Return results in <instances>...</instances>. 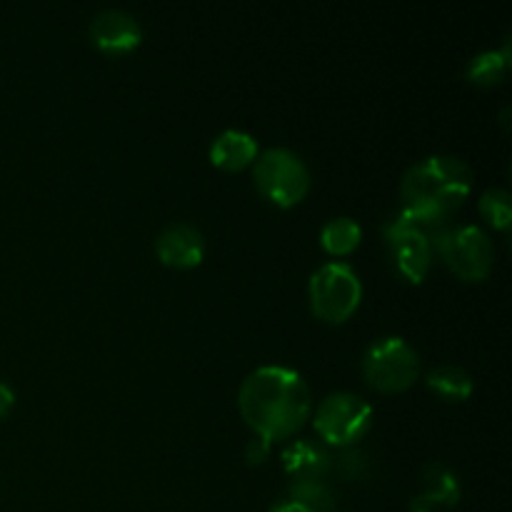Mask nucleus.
Masks as SVG:
<instances>
[{"label": "nucleus", "instance_id": "obj_17", "mask_svg": "<svg viewBox=\"0 0 512 512\" xmlns=\"http://www.w3.org/2000/svg\"><path fill=\"white\" fill-rule=\"evenodd\" d=\"M510 68V45L505 43L503 48H490L483 50V53L475 55L473 60L468 63V75L470 83H478V85H490V83H498Z\"/></svg>", "mask_w": 512, "mask_h": 512}, {"label": "nucleus", "instance_id": "obj_6", "mask_svg": "<svg viewBox=\"0 0 512 512\" xmlns=\"http://www.w3.org/2000/svg\"><path fill=\"white\" fill-rule=\"evenodd\" d=\"M310 308L325 323H345L363 300L358 273L345 263H325L313 273L308 285Z\"/></svg>", "mask_w": 512, "mask_h": 512}, {"label": "nucleus", "instance_id": "obj_2", "mask_svg": "<svg viewBox=\"0 0 512 512\" xmlns=\"http://www.w3.org/2000/svg\"><path fill=\"white\" fill-rule=\"evenodd\" d=\"M473 190V168L458 155H430L400 180L403 210L428 220H450Z\"/></svg>", "mask_w": 512, "mask_h": 512}, {"label": "nucleus", "instance_id": "obj_11", "mask_svg": "<svg viewBox=\"0 0 512 512\" xmlns=\"http://www.w3.org/2000/svg\"><path fill=\"white\" fill-rule=\"evenodd\" d=\"M460 480L445 463H430L423 470V488L410 500L413 512H435L438 508H448L460 500Z\"/></svg>", "mask_w": 512, "mask_h": 512}, {"label": "nucleus", "instance_id": "obj_16", "mask_svg": "<svg viewBox=\"0 0 512 512\" xmlns=\"http://www.w3.org/2000/svg\"><path fill=\"white\" fill-rule=\"evenodd\" d=\"M360 240H363V228H360L358 220L345 218V215L328 220L323 230H320V243L333 255L353 253L360 245Z\"/></svg>", "mask_w": 512, "mask_h": 512}, {"label": "nucleus", "instance_id": "obj_15", "mask_svg": "<svg viewBox=\"0 0 512 512\" xmlns=\"http://www.w3.org/2000/svg\"><path fill=\"white\" fill-rule=\"evenodd\" d=\"M428 388L445 400H465L473 393V378L460 365H438L428 373Z\"/></svg>", "mask_w": 512, "mask_h": 512}, {"label": "nucleus", "instance_id": "obj_12", "mask_svg": "<svg viewBox=\"0 0 512 512\" xmlns=\"http://www.w3.org/2000/svg\"><path fill=\"white\" fill-rule=\"evenodd\" d=\"M270 512H335V493L325 480H293Z\"/></svg>", "mask_w": 512, "mask_h": 512}, {"label": "nucleus", "instance_id": "obj_9", "mask_svg": "<svg viewBox=\"0 0 512 512\" xmlns=\"http://www.w3.org/2000/svg\"><path fill=\"white\" fill-rule=\"evenodd\" d=\"M90 38L103 53L125 55L138 48L143 40V28L128 10L105 8L90 23Z\"/></svg>", "mask_w": 512, "mask_h": 512}, {"label": "nucleus", "instance_id": "obj_4", "mask_svg": "<svg viewBox=\"0 0 512 512\" xmlns=\"http://www.w3.org/2000/svg\"><path fill=\"white\" fill-rule=\"evenodd\" d=\"M255 188L280 208H293L308 195L310 170L290 148H268L253 163Z\"/></svg>", "mask_w": 512, "mask_h": 512}, {"label": "nucleus", "instance_id": "obj_18", "mask_svg": "<svg viewBox=\"0 0 512 512\" xmlns=\"http://www.w3.org/2000/svg\"><path fill=\"white\" fill-rule=\"evenodd\" d=\"M480 215L495 230H508L512 223V198L505 188H488L480 198Z\"/></svg>", "mask_w": 512, "mask_h": 512}, {"label": "nucleus", "instance_id": "obj_13", "mask_svg": "<svg viewBox=\"0 0 512 512\" xmlns=\"http://www.w3.org/2000/svg\"><path fill=\"white\" fill-rule=\"evenodd\" d=\"M283 468L293 480L313 478L323 480L333 470V458L328 450L313 440H295L285 448Z\"/></svg>", "mask_w": 512, "mask_h": 512}, {"label": "nucleus", "instance_id": "obj_8", "mask_svg": "<svg viewBox=\"0 0 512 512\" xmlns=\"http://www.w3.org/2000/svg\"><path fill=\"white\" fill-rule=\"evenodd\" d=\"M320 438L335 448H353L373 425V408L368 400L353 393H333L318 405L313 418Z\"/></svg>", "mask_w": 512, "mask_h": 512}, {"label": "nucleus", "instance_id": "obj_5", "mask_svg": "<svg viewBox=\"0 0 512 512\" xmlns=\"http://www.w3.org/2000/svg\"><path fill=\"white\" fill-rule=\"evenodd\" d=\"M363 373L380 393H400L418 380L420 355L400 335H385L365 350Z\"/></svg>", "mask_w": 512, "mask_h": 512}, {"label": "nucleus", "instance_id": "obj_1", "mask_svg": "<svg viewBox=\"0 0 512 512\" xmlns=\"http://www.w3.org/2000/svg\"><path fill=\"white\" fill-rule=\"evenodd\" d=\"M240 413L258 438L285 440L298 433L313 408L303 375L285 365H263L243 380Z\"/></svg>", "mask_w": 512, "mask_h": 512}, {"label": "nucleus", "instance_id": "obj_19", "mask_svg": "<svg viewBox=\"0 0 512 512\" xmlns=\"http://www.w3.org/2000/svg\"><path fill=\"white\" fill-rule=\"evenodd\" d=\"M365 455L355 448H345L338 458V470L345 478H360L365 473Z\"/></svg>", "mask_w": 512, "mask_h": 512}, {"label": "nucleus", "instance_id": "obj_10", "mask_svg": "<svg viewBox=\"0 0 512 512\" xmlns=\"http://www.w3.org/2000/svg\"><path fill=\"white\" fill-rule=\"evenodd\" d=\"M155 255L170 268H195L205 258V238L195 225L170 223L155 238Z\"/></svg>", "mask_w": 512, "mask_h": 512}, {"label": "nucleus", "instance_id": "obj_20", "mask_svg": "<svg viewBox=\"0 0 512 512\" xmlns=\"http://www.w3.org/2000/svg\"><path fill=\"white\" fill-rule=\"evenodd\" d=\"M268 453H270V443L265 438H258V435H255V438L248 443V448H245V455H248L250 463H263V460L268 458Z\"/></svg>", "mask_w": 512, "mask_h": 512}, {"label": "nucleus", "instance_id": "obj_7", "mask_svg": "<svg viewBox=\"0 0 512 512\" xmlns=\"http://www.w3.org/2000/svg\"><path fill=\"white\" fill-rule=\"evenodd\" d=\"M435 255H440L460 280L478 283L493 270L495 248L480 225H450L435 245Z\"/></svg>", "mask_w": 512, "mask_h": 512}, {"label": "nucleus", "instance_id": "obj_21", "mask_svg": "<svg viewBox=\"0 0 512 512\" xmlns=\"http://www.w3.org/2000/svg\"><path fill=\"white\" fill-rule=\"evenodd\" d=\"M15 405V393L8 383H0V420L13 410Z\"/></svg>", "mask_w": 512, "mask_h": 512}, {"label": "nucleus", "instance_id": "obj_14", "mask_svg": "<svg viewBox=\"0 0 512 512\" xmlns=\"http://www.w3.org/2000/svg\"><path fill=\"white\" fill-rule=\"evenodd\" d=\"M258 158V140L238 128L223 130L210 145V160L223 170H243Z\"/></svg>", "mask_w": 512, "mask_h": 512}, {"label": "nucleus", "instance_id": "obj_3", "mask_svg": "<svg viewBox=\"0 0 512 512\" xmlns=\"http://www.w3.org/2000/svg\"><path fill=\"white\" fill-rule=\"evenodd\" d=\"M450 228L448 220H428L400 210L383 225L385 243L395 268L410 283H423L433 265L435 245Z\"/></svg>", "mask_w": 512, "mask_h": 512}]
</instances>
